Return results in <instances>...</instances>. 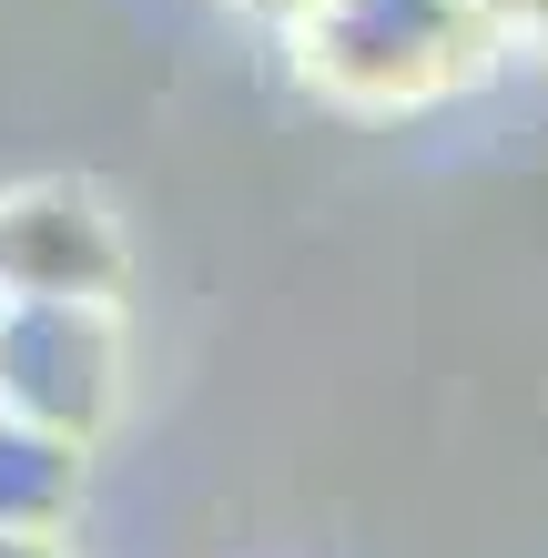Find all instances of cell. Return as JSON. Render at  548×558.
Returning <instances> with one entry per match:
<instances>
[{
  "mask_svg": "<svg viewBox=\"0 0 548 558\" xmlns=\"http://www.w3.org/2000/svg\"><path fill=\"white\" fill-rule=\"evenodd\" d=\"M295 82L345 122H416L437 102H467L519 51L488 0H315L284 31Z\"/></svg>",
  "mask_w": 548,
  "mask_h": 558,
  "instance_id": "cell-1",
  "label": "cell"
},
{
  "mask_svg": "<svg viewBox=\"0 0 548 558\" xmlns=\"http://www.w3.org/2000/svg\"><path fill=\"white\" fill-rule=\"evenodd\" d=\"M0 407L102 447L122 416V294H0Z\"/></svg>",
  "mask_w": 548,
  "mask_h": 558,
  "instance_id": "cell-2",
  "label": "cell"
},
{
  "mask_svg": "<svg viewBox=\"0 0 548 558\" xmlns=\"http://www.w3.org/2000/svg\"><path fill=\"white\" fill-rule=\"evenodd\" d=\"M0 254H11V294L21 284H51V294H122L133 284L122 214H102V193H82V183L0 193Z\"/></svg>",
  "mask_w": 548,
  "mask_h": 558,
  "instance_id": "cell-3",
  "label": "cell"
},
{
  "mask_svg": "<svg viewBox=\"0 0 548 558\" xmlns=\"http://www.w3.org/2000/svg\"><path fill=\"white\" fill-rule=\"evenodd\" d=\"M92 447L61 437V426H31L0 407V538H61L82 508Z\"/></svg>",
  "mask_w": 548,
  "mask_h": 558,
  "instance_id": "cell-4",
  "label": "cell"
},
{
  "mask_svg": "<svg viewBox=\"0 0 548 558\" xmlns=\"http://www.w3.org/2000/svg\"><path fill=\"white\" fill-rule=\"evenodd\" d=\"M223 11H234V21H254V31H275V41H284V31H295V21L315 11V0H223Z\"/></svg>",
  "mask_w": 548,
  "mask_h": 558,
  "instance_id": "cell-5",
  "label": "cell"
},
{
  "mask_svg": "<svg viewBox=\"0 0 548 558\" xmlns=\"http://www.w3.org/2000/svg\"><path fill=\"white\" fill-rule=\"evenodd\" d=\"M508 41H519L528 61H548V0H528V11H519V21H508Z\"/></svg>",
  "mask_w": 548,
  "mask_h": 558,
  "instance_id": "cell-6",
  "label": "cell"
},
{
  "mask_svg": "<svg viewBox=\"0 0 548 558\" xmlns=\"http://www.w3.org/2000/svg\"><path fill=\"white\" fill-rule=\"evenodd\" d=\"M0 558H72L61 538H0Z\"/></svg>",
  "mask_w": 548,
  "mask_h": 558,
  "instance_id": "cell-7",
  "label": "cell"
},
{
  "mask_svg": "<svg viewBox=\"0 0 548 558\" xmlns=\"http://www.w3.org/2000/svg\"><path fill=\"white\" fill-rule=\"evenodd\" d=\"M488 11H498V21H519V11H528V0H488Z\"/></svg>",
  "mask_w": 548,
  "mask_h": 558,
  "instance_id": "cell-8",
  "label": "cell"
}]
</instances>
